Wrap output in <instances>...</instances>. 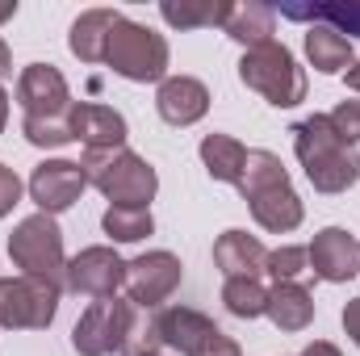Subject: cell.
<instances>
[{"instance_id": "ac0fdd59", "label": "cell", "mask_w": 360, "mask_h": 356, "mask_svg": "<svg viewBox=\"0 0 360 356\" xmlns=\"http://www.w3.org/2000/svg\"><path fill=\"white\" fill-rule=\"evenodd\" d=\"M264 314L272 319L276 331H306L314 319V298L302 281H276L269 289V306Z\"/></svg>"}, {"instance_id": "44dd1931", "label": "cell", "mask_w": 360, "mask_h": 356, "mask_svg": "<svg viewBox=\"0 0 360 356\" xmlns=\"http://www.w3.org/2000/svg\"><path fill=\"white\" fill-rule=\"evenodd\" d=\"M306 59H310V68L323 72V76H340V72H348V68L356 63L352 42H348L344 34L327 30V25H306Z\"/></svg>"}, {"instance_id": "4dcf8cb0", "label": "cell", "mask_w": 360, "mask_h": 356, "mask_svg": "<svg viewBox=\"0 0 360 356\" xmlns=\"http://www.w3.org/2000/svg\"><path fill=\"white\" fill-rule=\"evenodd\" d=\"M327 117H331L335 134H340L344 143H352V147H356V143H360V101H340Z\"/></svg>"}, {"instance_id": "3957f363", "label": "cell", "mask_w": 360, "mask_h": 356, "mask_svg": "<svg viewBox=\"0 0 360 356\" xmlns=\"http://www.w3.org/2000/svg\"><path fill=\"white\" fill-rule=\"evenodd\" d=\"M168 38L155 34L151 25L143 21H130L122 17L109 34V46H105V63L113 76L130 80V84H164L168 80Z\"/></svg>"}, {"instance_id": "e0dca14e", "label": "cell", "mask_w": 360, "mask_h": 356, "mask_svg": "<svg viewBox=\"0 0 360 356\" xmlns=\"http://www.w3.org/2000/svg\"><path fill=\"white\" fill-rule=\"evenodd\" d=\"M122 21L117 8H89L72 21V34H68V46L80 63H105V46H109V34L113 25Z\"/></svg>"}, {"instance_id": "2e32d148", "label": "cell", "mask_w": 360, "mask_h": 356, "mask_svg": "<svg viewBox=\"0 0 360 356\" xmlns=\"http://www.w3.org/2000/svg\"><path fill=\"white\" fill-rule=\"evenodd\" d=\"M214 265L222 268L226 281L235 276H260L264 265H269V248L248 235V231H222L218 243H214Z\"/></svg>"}, {"instance_id": "4fadbf2b", "label": "cell", "mask_w": 360, "mask_h": 356, "mask_svg": "<svg viewBox=\"0 0 360 356\" xmlns=\"http://www.w3.org/2000/svg\"><path fill=\"white\" fill-rule=\"evenodd\" d=\"M310 272L319 281H331V285H344L360 272V243L344 231V227H327L310 239Z\"/></svg>"}, {"instance_id": "74e56055", "label": "cell", "mask_w": 360, "mask_h": 356, "mask_svg": "<svg viewBox=\"0 0 360 356\" xmlns=\"http://www.w3.org/2000/svg\"><path fill=\"white\" fill-rule=\"evenodd\" d=\"M13 13H17V0H0V25H4Z\"/></svg>"}, {"instance_id": "836d02e7", "label": "cell", "mask_w": 360, "mask_h": 356, "mask_svg": "<svg viewBox=\"0 0 360 356\" xmlns=\"http://www.w3.org/2000/svg\"><path fill=\"white\" fill-rule=\"evenodd\" d=\"M344 331H348V340L360 348V298H352V302L344 306Z\"/></svg>"}, {"instance_id": "8d00e7d4", "label": "cell", "mask_w": 360, "mask_h": 356, "mask_svg": "<svg viewBox=\"0 0 360 356\" xmlns=\"http://www.w3.org/2000/svg\"><path fill=\"white\" fill-rule=\"evenodd\" d=\"M344 80H348V89H352V92H360V59L348 68V72H344Z\"/></svg>"}, {"instance_id": "30bf717a", "label": "cell", "mask_w": 360, "mask_h": 356, "mask_svg": "<svg viewBox=\"0 0 360 356\" xmlns=\"http://www.w3.org/2000/svg\"><path fill=\"white\" fill-rule=\"evenodd\" d=\"M17 101H21L25 117H68L72 89L55 63H30L17 76Z\"/></svg>"}, {"instance_id": "f35d334b", "label": "cell", "mask_w": 360, "mask_h": 356, "mask_svg": "<svg viewBox=\"0 0 360 356\" xmlns=\"http://www.w3.org/2000/svg\"><path fill=\"white\" fill-rule=\"evenodd\" d=\"M4 122H8V92L0 89V130H4Z\"/></svg>"}, {"instance_id": "e575fe53", "label": "cell", "mask_w": 360, "mask_h": 356, "mask_svg": "<svg viewBox=\"0 0 360 356\" xmlns=\"http://www.w3.org/2000/svg\"><path fill=\"white\" fill-rule=\"evenodd\" d=\"M302 356H344L335 344H327V340H314V344H306L302 348Z\"/></svg>"}, {"instance_id": "7c38bea8", "label": "cell", "mask_w": 360, "mask_h": 356, "mask_svg": "<svg viewBox=\"0 0 360 356\" xmlns=\"http://www.w3.org/2000/svg\"><path fill=\"white\" fill-rule=\"evenodd\" d=\"M68 126H72V139L84 143V151H113V147H126V117L109 105H96V101H72L68 109Z\"/></svg>"}, {"instance_id": "d590c367", "label": "cell", "mask_w": 360, "mask_h": 356, "mask_svg": "<svg viewBox=\"0 0 360 356\" xmlns=\"http://www.w3.org/2000/svg\"><path fill=\"white\" fill-rule=\"evenodd\" d=\"M4 76H13V55H8V42L0 38V80Z\"/></svg>"}, {"instance_id": "d4e9b609", "label": "cell", "mask_w": 360, "mask_h": 356, "mask_svg": "<svg viewBox=\"0 0 360 356\" xmlns=\"http://www.w3.org/2000/svg\"><path fill=\"white\" fill-rule=\"evenodd\" d=\"M276 184H289V172H285L281 155H272V151H248V160H243V177H239V184H235L239 197L252 201L256 193L276 189Z\"/></svg>"}, {"instance_id": "5bb4252c", "label": "cell", "mask_w": 360, "mask_h": 356, "mask_svg": "<svg viewBox=\"0 0 360 356\" xmlns=\"http://www.w3.org/2000/svg\"><path fill=\"white\" fill-rule=\"evenodd\" d=\"M155 331H160L164 348H172L180 356H193L201 344H210L222 327L210 314L193 310V306H160L155 310Z\"/></svg>"}, {"instance_id": "f546056e", "label": "cell", "mask_w": 360, "mask_h": 356, "mask_svg": "<svg viewBox=\"0 0 360 356\" xmlns=\"http://www.w3.org/2000/svg\"><path fill=\"white\" fill-rule=\"evenodd\" d=\"M264 272H269L272 281H302V276L310 272V252H306V248H297V243H285V248L269 252Z\"/></svg>"}, {"instance_id": "484cf974", "label": "cell", "mask_w": 360, "mask_h": 356, "mask_svg": "<svg viewBox=\"0 0 360 356\" xmlns=\"http://www.w3.org/2000/svg\"><path fill=\"white\" fill-rule=\"evenodd\" d=\"M101 227H105V235H109L113 243H139V239H147V235L155 231V218H151V210L109 205L105 218H101Z\"/></svg>"}, {"instance_id": "9a60e30c", "label": "cell", "mask_w": 360, "mask_h": 356, "mask_svg": "<svg viewBox=\"0 0 360 356\" xmlns=\"http://www.w3.org/2000/svg\"><path fill=\"white\" fill-rule=\"evenodd\" d=\"M155 109L168 126H193L210 113V89L193 76H168L155 92Z\"/></svg>"}, {"instance_id": "83f0119b", "label": "cell", "mask_w": 360, "mask_h": 356, "mask_svg": "<svg viewBox=\"0 0 360 356\" xmlns=\"http://www.w3.org/2000/svg\"><path fill=\"white\" fill-rule=\"evenodd\" d=\"M21 134H25V143H34V147H46V151L76 143V139H72V126H68V117H25V122H21Z\"/></svg>"}, {"instance_id": "5b68a950", "label": "cell", "mask_w": 360, "mask_h": 356, "mask_svg": "<svg viewBox=\"0 0 360 356\" xmlns=\"http://www.w3.org/2000/svg\"><path fill=\"white\" fill-rule=\"evenodd\" d=\"M239 80L252 92H260L269 105L276 109H293L306 101V72L297 68L293 51L281 46V42H264V46H252L243 59H239Z\"/></svg>"}, {"instance_id": "4316f807", "label": "cell", "mask_w": 360, "mask_h": 356, "mask_svg": "<svg viewBox=\"0 0 360 356\" xmlns=\"http://www.w3.org/2000/svg\"><path fill=\"white\" fill-rule=\"evenodd\" d=\"M222 302L235 319H260L269 306V289L260 285V276H235L222 285Z\"/></svg>"}, {"instance_id": "6da1fadb", "label": "cell", "mask_w": 360, "mask_h": 356, "mask_svg": "<svg viewBox=\"0 0 360 356\" xmlns=\"http://www.w3.org/2000/svg\"><path fill=\"white\" fill-rule=\"evenodd\" d=\"M289 134H293L297 164L306 168V180L319 193H348L360 180V151L335 134L327 113H310V117L293 122Z\"/></svg>"}, {"instance_id": "ba28073f", "label": "cell", "mask_w": 360, "mask_h": 356, "mask_svg": "<svg viewBox=\"0 0 360 356\" xmlns=\"http://www.w3.org/2000/svg\"><path fill=\"white\" fill-rule=\"evenodd\" d=\"M126 302L139 310H160L172 293L180 289V256L172 252H147L126 260Z\"/></svg>"}, {"instance_id": "ffe728a7", "label": "cell", "mask_w": 360, "mask_h": 356, "mask_svg": "<svg viewBox=\"0 0 360 356\" xmlns=\"http://www.w3.org/2000/svg\"><path fill=\"white\" fill-rule=\"evenodd\" d=\"M248 205H252V218H256L264 231H272V235H285V231L302 227V214H306V205H302V197L293 193V184L264 189V193H256Z\"/></svg>"}, {"instance_id": "d6986e66", "label": "cell", "mask_w": 360, "mask_h": 356, "mask_svg": "<svg viewBox=\"0 0 360 356\" xmlns=\"http://www.w3.org/2000/svg\"><path fill=\"white\" fill-rule=\"evenodd\" d=\"M285 21H302V25H327L335 34H344L352 42L360 38V0H327V4H281L276 8Z\"/></svg>"}, {"instance_id": "8992f818", "label": "cell", "mask_w": 360, "mask_h": 356, "mask_svg": "<svg viewBox=\"0 0 360 356\" xmlns=\"http://www.w3.org/2000/svg\"><path fill=\"white\" fill-rule=\"evenodd\" d=\"M59 314V289L34 276H0V327L46 331Z\"/></svg>"}, {"instance_id": "1f68e13d", "label": "cell", "mask_w": 360, "mask_h": 356, "mask_svg": "<svg viewBox=\"0 0 360 356\" xmlns=\"http://www.w3.org/2000/svg\"><path fill=\"white\" fill-rule=\"evenodd\" d=\"M17 201H21V177L0 164V218H8Z\"/></svg>"}, {"instance_id": "7402d4cb", "label": "cell", "mask_w": 360, "mask_h": 356, "mask_svg": "<svg viewBox=\"0 0 360 356\" xmlns=\"http://www.w3.org/2000/svg\"><path fill=\"white\" fill-rule=\"evenodd\" d=\"M272 30H276V8H272V4H260V0L231 4V17H226V25H222V34L235 38V42H243L248 51L272 42Z\"/></svg>"}, {"instance_id": "603a6c76", "label": "cell", "mask_w": 360, "mask_h": 356, "mask_svg": "<svg viewBox=\"0 0 360 356\" xmlns=\"http://www.w3.org/2000/svg\"><path fill=\"white\" fill-rule=\"evenodd\" d=\"M160 17L172 30H222L231 17V0H164Z\"/></svg>"}, {"instance_id": "8fae6325", "label": "cell", "mask_w": 360, "mask_h": 356, "mask_svg": "<svg viewBox=\"0 0 360 356\" xmlns=\"http://www.w3.org/2000/svg\"><path fill=\"white\" fill-rule=\"evenodd\" d=\"M89 189V180L80 172V164L72 160H42L30 177V197L38 205V214H63L80 201V193Z\"/></svg>"}, {"instance_id": "cb8c5ba5", "label": "cell", "mask_w": 360, "mask_h": 356, "mask_svg": "<svg viewBox=\"0 0 360 356\" xmlns=\"http://www.w3.org/2000/svg\"><path fill=\"white\" fill-rule=\"evenodd\" d=\"M243 160H248V147L231 134H205L201 139V164L205 172L222 184H239L243 177Z\"/></svg>"}, {"instance_id": "d6a6232c", "label": "cell", "mask_w": 360, "mask_h": 356, "mask_svg": "<svg viewBox=\"0 0 360 356\" xmlns=\"http://www.w3.org/2000/svg\"><path fill=\"white\" fill-rule=\"evenodd\" d=\"M193 356H243V348H239V344H235L226 331H218L210 344H201V348H197Z\"/></svg>"}, {"instance_id": "ab89813d", "label": "cell", "mask_w": 360, "mask_h": 356, "mask_svg": "<svg viewBox=\"0 0 360 356\" xmlns=\"http://www.w3.org/2000/svg\"><path fill=\"white\" fill-rule=\"evenodd\" d=\"M143 356H160V352H143Z\"/></svg>"}, {"instance_id": "7a4b0ae2", "label": "cell", "mask_w": 360, "mask_h": 356, "mask_svg": "<svg viewBox=\"0 0 360 356\" xmlns=\"http://www.w3.org/2000/svg\"><path fill=\"white\" fill-rule=\"evenodd\" d=\"M80 172L92 189L109 201V205H130V210H151L160 177L155 168L134 155L130 147H113V151H84L80 155Z\"/></svg>"}, {"instance_id": "52a82bcc", "label": "cell", "mask_w": 360, "mask_h": 356, "mask_svg": "<svg viewBox=\"0 0 360 356\" xmlns=\"http://www.w3.org/2000/svg\"><path fill=\"white\" fill-rule=\"evenodd\" d=\"M134 306L122 298H101L80 314V323L72 327V348L80 356H113L122 352L126 331H130Z\"/></svg>"}, {"instance_id": "f1b7e54d", "label": "cell", "mask_w": 360, "mask_h": 356, "mask_svg": "<svg viewBox=\"0 0 360 356\" xmlns=\"http://www.w3.org/2000/svg\"><path fill=\"white\" fill-rule=\"evenodd\" d=\"M160 331H155V310H139L134 306V319H130V331H126V356H143V352H160Z\"/></svg>"}, {"instance_id": "277c9868", "label": "cell", "mask_w": 360, "mask_h": 356, "mask_svg": "<svg viewBox=\"0 0 360 356\" xmlns=\"http://www.w3.org/2000/svg\"><path fill=\"white\" fill-rule=\"evenodd\" d=\"M8 256L21 268V276L46 281L59 293L68 289V256H63V231L51 214H30L8 235Z\"/></svg>"}, {"instance_id": "9c48e42d", "label": "cell", "mask_w": 360, "mask_h": 356, "mask_svg": "<svg viewBox=\"0 0 360 356\" xmlns=\"http://www.w3.org/2000/svg\"><path fill=\"white\" fill-rule=\"evenodd\" d=\"M126 281V260L113 252V248H84L80 256L68 260V289L80 293V298H117Z\"/></svg>"}]
</instances>
